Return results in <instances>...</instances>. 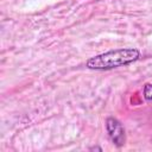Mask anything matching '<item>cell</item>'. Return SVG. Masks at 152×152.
<instances>
[{
	"instance_id": "cell-1",
	"label": "cell",
	"mask_w": 152,
	"mask_h": 152,
	"mask_svg": "<svg viewBox=\"0 0 152 152\" xmlns=\"http://www.w3.org/2000/svg\"><path fill=\"white\" fill-rule=\"evenodd\" d=\"M140 58V51L135 48H124L109 50L89 58L86 66L91 70H110L122 65H127Z\"/></svg>"
},
{
	"instance_id": "cell-2",
	"label": "cell",
	"mask_w": 152,
	"mask_h": 152,
	"mask_svg": "<svg viewBox=\"0 0 152 152\" xmlns=\"http://www.w3.org/2000/svg\"><path fill=\"white\" fill-rule=\"evenodd\" d=\"M106 129L108 133V137L110 138V140L113 141V144L118 147H121L122 145H125L126 142V133H125V128L122 126V124L113 118L109 116L106 120Z\"/></svg>"
},
{
	"instance_id": "cell-3",
	"label": "cell",
	"mask_w": 152,
	"mask_h": 152,
	"mask_svg": "<svg viewBox=\"0 0 152 152\" xmlns=\"http://www.w3.org/2000/svg\"><path fill=\"white\" fill-rule=\"evenodd\" d=\"M144 97L147 101H151L152 100V84L146 83L144 86Z\"/></svg>"
},
{
	"instance_id": "cell-4",
	"label": "cell",
	"mask_w": 152,
	"mask_h": 152,
	"mask_svg": "<svg viewBox=\"0 0 152 152\" xmlns=\"http://www.w3.org/2000/svg\"><path fill=\"white\" fill-rule=\"evenodd\" d=\"M90 150H99V151H102V150H101V148H100V147H91V148H90Z\"/></svg>"
}]
</instances>
